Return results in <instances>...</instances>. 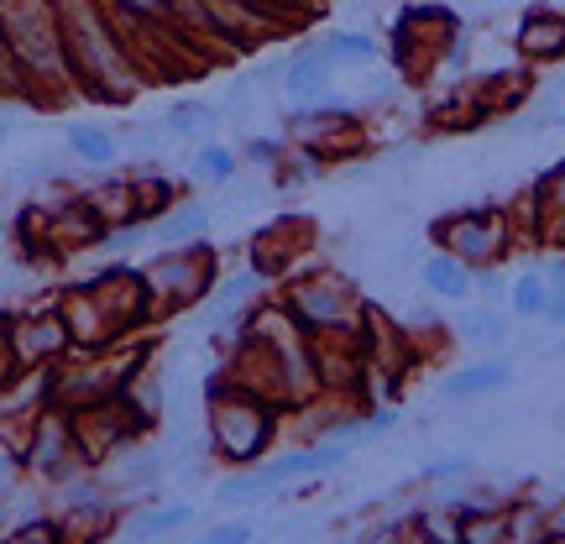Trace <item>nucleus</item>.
I'll return each instance as SVG.
<instances>
[{
    "label": "nucleus",
    "instance_id": "f3484780",
    "mask_svg": "<svg viewBox=\"0 0 565 544\" xmlns=\"http://www.w3.org/2000/svg\"><path fill=\"white\" fill-rule=\"evenodd\" d=\"M456 335L471 345H487V351H503L508 341V320L492 309V303H466L461 314H456Z\"/></svg>",
    "mask_w": 565,
    "mask_h": 544
},
{
    "label": "nucleus",
    "instance_id": "f704fd0d",
    "mask_svg": "<svg viewBox=\"0 0 565 544\" xmlns=\"http://www.w3.org/2000/svg\"><path fill=\"white\" fill-rule=\"evenodd\" d=\"M11 131H17V121H11V116H6V110H0V147H6V141H11Z\"/></svg>",
    "mask_w": 565,
    "mask_h": 544
},
{
    "label": "nucleus",
    "instance_id": "f8f14e48",
    "mask_svg": "<svg viewBox=\"0 0 565 544\" xmlns=\"http://www.w3.org/2000/svg\"><path fill=\"white\" fill-rule=\"evenodd\" d=\"M183 524H194V503H152V508H137L131 519L121 524V540L126 544H158V540H173Z\"/></svg>",
    "mask_w": 565,
    "mask_h": 544
},
{
    "label": "nucleus",
    "instance_id": "7c9ffc66",
    "mask_svg": "<svg viewBox=\"0 0 565 544\" xmlns=\"http://www.w3.org/2000/svg\"><path fill=\"white\" fill-rule=\"evenodd\" d=\"M540 278L550 282V294H565V252H555V257H550Z\"/></svg>",
    "mask_w": 565,
    "mask_h": 544
},
{
    "label": "nucleus",
    "instance_id": "6e6552de",
    "mask_svg": "<svg viewBox=\"0 0 565 544\" xmlns=\"http://www.w3.org/2000/svg\"><path fill=\"white\" fill-rule=\"evenodd\" d=\"M508 383H513V362L492 351V356H477V362L445 372L440 393L450 398V404H471V398H487V393H503Z\"/></svg>",
    "mask_w": 565,
    "mask_h": 544
},
{
    "label": "nucleus",
    "instance_id": "2f4dec72",
    "mask_svg": "<svg viewBox=\"0 0 565 544\" xmlns=\"http://www.w3.org/2000/svg\"><path fill=\"white\" fill-rule=\"evenodd\" d=\"M540 320H545L550 330H565V294H550V299H545V314H540Z\"/></svg>",
    "mask_w": 565,
    "mask_h": 544
},
{
    "label": "nucleus",
    "instance_id": "c756f323",
    "mask_svg": "<svg viewBox=\"0 0 565 544\" xmlns=\"http://www.w3.org/2000/svg\"><path fill=\"white\" fill-rule=\"evenodd\" d=\"M393 424H398V408H366V414H362V429H366V440H372V435H387Z\"/></svg>",
    "mask_w": 565,
    "mask_h": 544
},
{
    "label": "nucleus",
    "instance_id": "412c9836",
    "mask_svg": "<svg viewBox=\"0 0 565 544\" xmlns=\"http://www.w3.org/2000/svg\"><path fill=\"white\" fill-rule=\"evenodd\" d=\"M320 53L335 63V68H345V63H372L377 58V42L366 38V32H324Z\"/></svg>",
    "mask_w": 565,
    "mask_h": 544
},
{
    "label": "nucleus",
    "instance_id": "4468645a",
    "mask_svg": "<svg viewBox=\"0 0 565 544\" xmlns=\"http://www.w3.org/2000/svg\"><path fill=\"white\" fill-rule=\"evenodd\" d=\"M63 141H68V152L84 162V168H116L121 158V141L105 121H68L63 126Z\"/></svg>",
    "mask_w": 565,
    "mask_h": 544
},
{
    "label": "nucleus",
    "instance_id": "72a5a7b5",
    "mask_svg": "<svg viewBox=\"0 0 565 544\" xmlns=\"http://www.w3.org/2000/svg\"><path fill=\"white\" fill-rule=\"evenodd\" d=\"M6 335H11V314H0V362H11V351H6ZM17 366V362H11Z\"/></svg>",
    "mask_w": 565,
    "mask_h": 544
},
{
    "label": "nucleus",
    "instance_id": "20e7f679",
    "mask_svg": "<svg viewBox=\"0 0 565 544\" xmlns=\"http://www.w3.org/2000/svg\"><path fill=\"white\" fill-rule=\"evenodd\" d=\"M141 282H147V294H152L158 320H162V314H179V309H194V303H210L215 282H221L215 246H210V242L162 246L158 257L141 267Z\"/></svg>",
    "mask_w": 565,
    "mask_h": 544
},
{
    "label": "nucleus",
    "instance_id": "2eb2a0df",
    "mask_svg": "<svg viewBox=\"0 0 565 544\" xmlns=\"http://www.w3.org/2000/svg\"><path fill=\"white\" fill-rule=\"evenodd\" d=\"M210 204H200V200H179L168 215H158V242L162 246H189V242H204V231H210Z\"/></svg>",
    "mask_w": 565,
    "mask_h": 544
},
{
    "label": "nucleus",
    "instance_id": "b1692460",
    "mask_svg": "<svg viewBox=\"0 0 565 544\" xmlns=\"http://www.w3.org/2000/svg\"><path fill=\"white\" fill-rule=\"evenodd\" d=\"M194 544H257V524L242 513V519H231V524H210Z\"/></svg>",
    "mask_w": 565,
    "mask_h": 544
},
{
    "label": "nucleus",
    "instance_id": "39448f33",
    "mask_svg": "<svg viewBox=\"0 0 565 544\" xmlns=\"http://www.w3.org/2000/svg\"><path fill=\"white\" fill-rule=\"evenodd\" d=\"M435 242H440L450 257H461V263L477 273V267L503 263V252H508V242H513V231H508V215H503V210L466 204V210H456V215L435 221Z\"/></svg>",
    "mask_w": 565,
    "mask_h": 544
},
{
    "label": "nucleus",
    "instance_id": "9b49d317",
    "mask_svg": "<svg viewBox=\"0 0 565 544\" xmlns=\"http://www.w3.org/2000/svg\"><path fill=\"white\" fill-rule=\"evenodd\" d=\"M419 282H424V294L440 299V303H466L477 294V273H471L461 257H450L445 246H435V252L419 263Z\"/></svg>",
    "mask_w": 565,
    "mask_h": 544
},
{
    "label": "nucleus",
    "instance_id": "dca6fc26",
    "mask_svg": "<svg viewBox=\"0 0 565 544\" xmlns=\"http://www.w3.org/2000/svg\"><path fill=\"white\" fill-rule=\"evenodd\" d=\"M221 126V105L204 100H179L162 110V131L168 137H189V141H210V131Z\"/></svg>",
    "mask_w": 565,
    "mask_h": 544
},
{
    "label": "nucleus",
    "instance_id": "cd10ccee",
    "mask_svg": "<svg viewBox=\"0 0 565 544\" xmlns=\"http://www.w3.org/2000/svg\"><path fill=\"white\" fill-rule=\"evenodd\" d=\"M540 200H545V204H565V162H555L545 179H540Z\"/></svg>",
    "mask_w": 565,
    "mask_h": 544
},
{
    "label": "nucleus",
    "instance_id": "1a4fd4ad",
    "mask_svg": "<svg viewBox=\"0 0 565 544\" xmlns=\"http://www.w3.org/2000/svg\"><path fill=\"white\" fill-rule=\"evenodd\" d=\"M513 47H519V58L529 63H561L565 58V17L561 11H545V6H534L519 17V32H513Z\"/></svg>",
    "mask_w": 565,
    "mask_h": 544
},
{
    "label": "nucleus",
    "instance_id": "9d476101",
    "mask_svg": "<svg viewBox=\"0 0 565 544\" xmlns=\"http://www.w3.org/2000/svg\"><path fill=\"white\" fill-rule=\"evenodd\" d=\"M330 79H335V63L324 58L320 47H309V53H294V58L282 63V100L288 105H315L330 95Z\"/></svg>",
    "mask_w": 565,
    "mask_h": 544
},
{
    "label": "nucleus",
    "instance_id": "0eeeda50",
    "mask_svg": "<svg viewBox=\"0 0 565 544\" xmlns=\"http://www.w3.org/2000/svg\"><path fill=\"white\" fill-rule=\"evenodd\" d=\"M6 351H11V362L17 366H47L68 362V351H74V335H68V320L58 314V303L53 309H26V314H11V335H6Z\"/></svg>",
    "mask_w": 565,
    "mask_h": 544
},
{
    "label": "nucleus",
    "instance_id": "c85d7f7f",
    "mask_svg": "<svg viewBox=\"0 0 565 544\" xmlns=\"http://www.w3.org/2000/svg\"><path fill=\"white\" fill-rule=\"evenodd\" d=\"M356 544H414V540H408L404 524H377V529H366Z\"/></svg>",
    "mask_w": 565,
    "mask_h": 544
},
{
    "label": "nucleus",
    "instance_id": "7ed1b4c3",
    "mask_svg": "<svg viewBox=\"0 0 565 544\" xmlns=\"http://www.w3.org/2000/svg\"><path fill=\"white\" fill-rule=\"evenodd\" d=\"M0 32L11 42L17 68L26 74V89L74 79L68 42H63V21H58V6H53V0H0Z\"/></svg>",
    "mask_w": 565,
    "mask_h": 544
},
{
    "label": "nucleus",
    "instance_id": "f257e3e1",
    "mask_svg": "<svg viewBox=\"0 0 565 544\" xmlns=\"http://www.w3.org/2000/svg\"><path fill=\"white\" fill-rule=\"evenodd\" d=\"M58 314L68 320V335H74V351L68 356H95V351H110L126 330L147 324L158 309H152V294L141 282V267H100L95 278L63 288Z\"/></svg>",
    "mask_w": 565,
    "mask_h": 544
},
{
    "label": "nucleus",
    "instance_id": "a878e982",
    "mask_svg": "<svg viewBox=\"0 0 565 544\" xmlns=\"http://www.w3.org/2000/svg\"><path fill=\"white\" fill-rule=\"evenodd\" d=\"M110 11H121V17L131 21H162V17H173V0H105Z\"/></svg>",
    "mask_w": 565,
    "mask_h": 544
},
{
    "label": "nucleus",
    "instance_id": "bb28decb",
    "mask_svg": "<svg viewBox=\"0 0 565 544\" xmlns=\"http://www.w3.org/2000/svg\"><path fill=\"white\" fill-rule=\"evenodd\" d=\"M21 471H26V466H21V456L6 440H0V492H11V487L21 482Z\"/></svg>",
    "mask_w": 565,
    "mask_h": 544
},
{
    "label": "nucleus",
    "instance_id": "423d86ee",
    "mask_svg": "<svg viewBox=\"0 0 565 544\" xmlns=\"http://www.w3.org/2000/svg\"><path fill=\"white\" fill-rule=\"evenodd\" d=\"M282 309H288V320L299 324L309 341H320V335H341L351 330V314H356V303H351V288L341 278H303L294 282L288 294H282Z\"/></svg>",
    "mask_w": 565,
    "mask_h": 544
},
{
    "label": "nucleus",
    "instance_id": "473e14b6",
    "mask_svg": "<svg viewBox=\"0 0 565 544\" xmlns=\"http://www.w3.org/2000/svg\"><path fill=\"white\" fill-rule=\"evenodd\" d=\"M477 288H482V294H503V278H498V273H477Z\"/></svg>",
    "mask_w": 565,
    "mask_h": 544
},
{
    "label": "nucleus",
    "instance_id": "c9c22d12",
    "mask_svg": "<svg viewBox=\"0 0 565 544\" xmlns=\"http://www.w3.org/2000/svg\"><path fill=\"white\" fill-rule=\"evenodd\" d=\"M100 544H126V540H121V534H116V540H100Z\"/></svg>",
    "mask_w": 565,
    "mask_h": 544
},
{
    "label": "nucleus",
    "instance_id": "5701e85b",
    "mask_svg": "<svg viewBox=\"0 0 565 544\" xmlns=\"http://www.w3.org/2000/svg\"><path fill=\"white\" fill-rule=\"evenodd\" d=\"M471 471H477V461H471V456H435L429 466H419V482L445 487V482H461V477H471Z\"/></svg>",
    "mask_w": 565,
    "mask_h": 544
},
{
    "label": "nucleus",
    "instance_id": "6ab92c4d",
    "mask_svg": "<svg viewBox=\"0 0 565 544\" xmlns=\"http://www.w3.org/2000/svg\"><path fill=\"white\" fill-rule=\"evenodd\" d=\"M236 147H221V141H200V152H194V179L210 183V189H225V183L236 179Z\"/></svg>",
    "mask_w": 565,
    "mask_h": 544
},
{
    "label": "nucleus",
    "instance_id": "a211bd4d",
    "mask_svg": "<svg viewBox=\"0 0 565 544\" xmlns=\"http://www.w3.org/2000/svg\"><path fill=\"white\" fill-rule=\"evenodd\" d=\"M545 299H550V282L540 273H519V278L508 282V314L513 320H540Z\"/></svg>",
    "mask_w": 565,
    "mask_h": 544
},
{
    "label": "nucleus",
    "instance_id": "e433bc0d",
    "mask_svg": "<svg viewBox=\"0 0 565 544\" xmlns=\"http://www.w3.org/2000/svg\"><path fill=\"white\" fill-rule=\"evenodd\" d=\"M561 356H565V345H561Z\"/></svg>",
    "mask_w": 565,
    "mask_h": 544
},
{
    "label": "nucleus",
    "instance_id": "f03ea898",
    "mask_svg": "<svg viewBox=\"0 0 565 544\" xmlns=\"http://www.w3.org/2000/svg\"><path fill=\"white\" fill-rule=\"evenodd\" d=\"M204 408H210V440L215 456L231 466H263L273 440H278V404L252 393V387H225L221 377L204 383Z\"/></svg>",
    "mask_w": 565,
    "mask_h": 544
},
{
    "label": "nucleus",
    "instance_id": "aec40b11",
    "mask_svg": "<svg viewBox=\"0 0 565 544\" xmlns=\"http://www.w3.org/2000/svg\"><path fill=\"white\" fill-rule=\"evenodd\" d=\"M257 267H246V273H231V278L215 282V294H210V309H215V320H236V309H242L252 294H257Z\"/></svg>",
    "mask_w": 565,
    "mask_h": 544
},
{
    "label": "nucleus",
    "instance_id": "4be33fe9",
    "mask_svg": "<svg viewBox=\"0 0 565 544\" xmlns=\"http://www.w3.org/2000/svg\"><path fill=\"white\" fill-rule=\"evenodd\" d=\"M0 544H68V524H63V519L38 513V519H21V524L6 529V534H0Z\"/></svg>",
    "mask_w": 565,
    "mask_h": 544
},
{
    "label": "nucleus",
    "instance_id": "393cba45",
    "mask_svg": "<svg viewBox=\"0 0 565 544\" xmlns=\"http://www.w3.org/2000/svg\"><path fill=\"white\" fill-rule=\"evenodd\" d=\"M288 152H294V147H288L282 137H252L242 147V158L257 162V168H282V158H288Z\"/></svg>",
    "mask_w": 565,
    "mask_h": 544
},
{
    "label": "nucleus",
    "instance_id": "ddd939ff",
    "mask_svg": "<svg viewBox=\"0 0 565 544\" xmlns=\"http://www.w3.org/2000/svg\"><path fill=\"white\" fill-rule=\"evenodd\" d=\"M278 492H282V487L267 477L263 466H236L231 477H221V482H215V492H210V498H215L221 508H242V513H246V508L273 503Z\"/></svg>",
    "mask_w": 565,
    "mask_h": 544
}]
</instances>
